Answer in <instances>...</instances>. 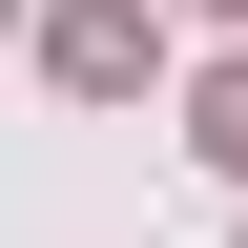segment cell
<instances>
[{
    "instance_id": "1",
    "label": "cell",
    "mask_w": 248,
    "mask_h": 248,
    "mask_svg": "<svg viewBox=\"0 0 248 248\" xmlns=\"http://www.w3.org/2000/svg\"><path fill=\"white\" fill-rule=\"evenodd\" d=\"M42 62L83 83V104H124V83H145V0H62V21H42Z\"/></svg>"
},
{
    "instance_id": "2",
    "label": "cell",
    "mask_w": 248,
    "mask_h": 248,
    "mask_svg": "<svg viewBox=\"0 0 248 248\" xmlns=\"http://www.w3.org/2000/svg\"><path fill=\"white\" fill-rule=\"evenodd\" d=\"M186 145H207V166L248 186V62H228V83H207V124H186Z\"/></svg>"
},
{
    "instance_id": "3",
    "label": "cell",
    "mask_w": 248,
    "mask_h": 248,
    "mask_svg": "<svg viewBox=\"0 0 248 248\" xmlns=\"http://www.w3.org/2000/svg\"><path fill=\"white\" fill-rule=\"evenodd\" d=\"M207 21H248V0H207Z\"/></svg>"
},
{
    "instance_id": "4",
    "label": "cell",
    "mask_w": 248,
    "mask_h": 248,
    "mask_svg": "<svg viewBox=\"0 0 248 248\" xmlns=\"http://www.w3.org/2000/svg\"><path fill=\"white\" fill-rule=\"evenodd\" d=\"M0 21H21V0H0Z\"/></svg>"
}]
</instances>
